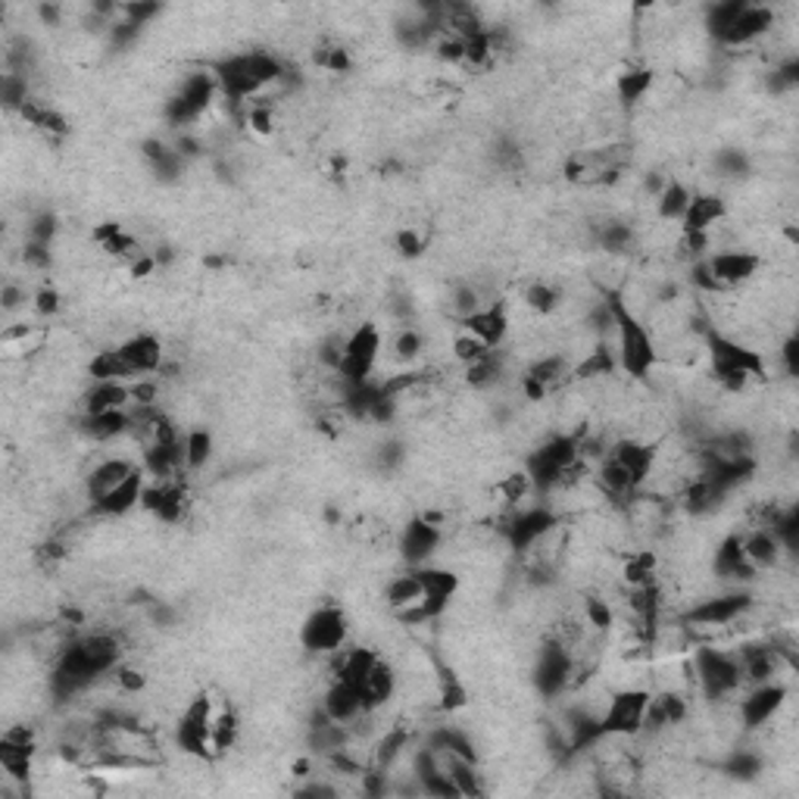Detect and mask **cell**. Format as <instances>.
Returning <instances> with one entry per match:
<instances>
[{"mask_svg": "<svg viewBox=\"0 0 799 799\" xmlns=\"http://www.w3.org/2000/svg\"><path fill=\"white\" fill-rule=\"evenodd\" d=\"M613 300V316H615V334H613V350L615 359H618V372L631 381H647V375L657 369L659 356L657 344H653V334L643 326V319H637L635 312L621 307V300L615 294H606Z\"/></svg>", "mask_w": 799, "mask_h": 799, "instance_id": "1", "label": "cell"}, {"mask_svg": "<svg viewBox=\"0 0 799 799\" xmlns=\"http://www.w3.org/2000/svg\"><path fill=\"white\" fill-rule=\"evenodd\" d=\"M350 621L338 603H322L304 618L300 625V647L312 657H331L347 647Z\"/></svg>", "mask_w": 799, "mask_h": 799, "instance_id": "2", "label": "cell"}, {"mask_svg": "<svg viewBox=\"0 0 799 799\" xmlns=\"http://www.w3.org/2000/svg\"><path fill=\"white\" fill-rule=\"evenodd\" d=\"M385 353V338L375 322H363L350 331L344 341V359H341V381L344 385H363L378 372V359Z\"/></svg>", "mask_w": 799, "mask_h": 799, "instance_id": "3", "label": "cell"}, {"mask_svg": "<svg viewBox=\"0 0 799 799\" xmlns=\"http://www.w3.org/2000/svg\"><path fill=\"white\" fill-rule=\"evenodd\" d=\"M447 544V532L441 522H431L429 515H412L410 522L400 525V537H397V553L407 569H419L437 562L441 547Z\"/></svg>", "mask_w": 799, "mask_h": 799, "instance_id": "4", "label": "cell"}, {"mask_svg": "<svg viewBox=\"0 0 799 799\" xmlns=\"http://www.w3.org/2000/svg\"><path fill=\"white\" fill-rule=\"evenodd\" d=\"M650 694L653 690H647V687H618V690H613L606 709H603V718H600L603 734L637 738L640 728H643V712H647Z\"/></svg>", "mask_w": 799, "mask_h": 799, "instance_id": "5", "label": "cell"}, {"mask_svg": "<svg viewBox=\"0 0 799 799\" xmlns=\"http://www.w3.org/2000/svg\"><path fill=\"white\" fill-rule=\"evenodd\" d=\"M709 263V272L716 278V285L724 290V294H738L740 287L753 285L762 269H765V260L758 256L756 250H746V247H734V250H716L706 256Z\"/></svg>", "mask_w": 799, "mask_h": 799, "instance_id": "6", "label": "cell"}, {"mask_svg": "<svg viewBox=\"0 0 799 799\" xmlns=\"http://www.w3.org/2000/svg\"><path fill=\"white\" fill-rule=\"evenodd\" d=\"M790 699V687L780 681H768V684H756L746 687L738 697V718L746 734H753L758 728H765L772 718L784 709V703Z\"/></svg>", "mask_w": 799, "mask_h": 799, "instance_id": "7", "label": "cell"}, {"mask_svg": "<svg viewBox=\"0 0 799 799\" xmlns=\"http://www.w3.org/2000/svg\"><path fill=\"white\" fill-rule=\"evenodd\" d=\"M141 471V463L128 459V456H106L101 453V459L82 475V491L88 496V503H101L106 493H113L119 484H125L132 475ZM91 513V510H88Z\"/></svg>", "mask_w": 799, "mask_h": 799, "instance_id": "8", "label": "cell"}, {"mask_svg": "<svg viewBox=\"0 0 799 799\" xmlns=\"http://www.w3.org/2000/svg\"><path fill=\"white\" fill-rule=\"evenodd\" d=\"M119 353L128 363V369L135 378H147V375H160L165 366V347L163 341L150 331H132L119 344Z\"/></svg>", "mask_w": 799, "mask_h": 799, "instance_id": "9", "label": "cell"}, {"mask_svg": "<svg viewBox=\"0 0 799 799\" xmlns=\"http://www.w3.org/2000/svg\"><path fill=\"white\" fill-rule=\"evenodd\" d=\"M400 690V675L393 669V662L381 657L375 662L369 675L363 677L359 684V697H363V706L366 712H381V709H390L393 706V697Z\"/></svg>", "mask_w": 799, "mask_h": 799, "instance_id": "10", "label": "cell"}, {"mask_svg": "<svg viewBox=\"0 0 799 799\" xmlns=\"http://www.w3.org/2000/svg\"><path fill=\"white\" fill-rule=\"evenodd\" d=\"M653 84H657L653 66H647V62H631V66H625V69L618 72V79H615V103H618L625 113H635L637 106L650 98Z\"/></svg>", "mask_w": 799, "mask_h": 799, "instance_id": "11", "label": "cell"}, {"mask_svg": "<svg viewBox=\"0 0 799 799\" xmlns=\"http://www.w3.org/2000/svg\"><path fill=\"white\" fill-rule=\"evenodd\" d=\"M728 219V201L718 191H694L690 206L681 219V231H712L718 222Z\"/></svg>", "mask_w": 799, "mask_h": 799, "instance_id": "12", "label": "cell"}, {"mask_svg": "<svg viewBox=\"0 0 799 799\" xmlns=\"http://www.w3.org/2000/svg\"><path fill=\"white\" fill-rule=\"evenodd\" d=\"M319 706L326 709V716L338 724H353L356 718L366 712L363 706V697H359V687L356 684H347V681H334L331 677L326 694L319 699Z\"/></svg>", "mask_w": 799, "mask_h": 799, "instance_id": "13", "label": "cell"}, {"mask_svg": "<svg viewBox=\"0 0 799 799\" xmlns=\"http://www.w3.org/2000/svg\"><path fill=\"white\" fill-rule=\"evenodd\" d=\"M144 484H147V475L144 469L138 475H132L125 484H119L113 493H106L101 503L91 506V515L94 518H125L128 513L141 510V496H144Z\"/></svg>", "mask_w": 799, "mask_h": 799, "instance_id": "14", "label": "cell"}, {"mask_svg": "<svg viewBox=\"0 0 799 799\" xmlns=\"http://www.w3.org/2000/svg\"><path fill=\"white\" fill-rule=\"evenodd\" d=\"M132 407V388L128 381H91L82 390V412L79 415H94V412H116Z\"/></svg>", "mask_w": 799, "mask_h": 799, "instance_id": "15", "label": "cell"}, {"mask_svg": "<svg viewBox=\"0 0 799 799\" xmlns=\"http://www.w3.org/2000/svg\"><path fill=\"white\" fill-rule=\"evenodd\" d=\"M422 600H425V587H422L415 569L393 574L388 584H385V606H388V613H400V609L415 606Z\"/></svg>", "mask_w": 799, "mask_h": 799, "instance_id": "16", "label": "cell"}, {"mask_svg": "<svg viewBox=\"0 0 799 799\" xmlns=\"http://www.w3.org/2000/svg\"><path fill=\"white\" fill-rule=\"evenodd\" d=\"M690 197H694V191H690L687 182L669 179V185L662 187V194H659L657 204H653V216H657L659 222L675 226V222L684 219V213H687V206H690Z\"/></svg>", "mask_w": 799, "mask_h": 799, "instance_id": "17", "label": "cell"}, {"mask_svg": "<svg viewBox=\"0 0 799 799\" xmlns=\"http://www.w3.org/2000/svg\"><path fill=\"white\" fill-rule=\"evenodd\" d=\"M185 456H187V471H204L213 456H216V444H213V434L206 429H191L185 437Z\"/></svg>", "mask_w": 799, "mask_h": 799, "instance_id": "18", "label": "cell"}, {"mask_svg": "<svg viewBox=\"0 0 799 799\" xmlns=\"http://www.w3.org/2000/svg\"><path fill=\"white\" fill-rule=\"evenodd\" d=\"M32 297L35 294H28V287L16 282V278H7L3 287H0V309L7 312V316H13V312H20V309L32 307Z\"/></svg>", "mask_w": 799, "mask_h": 799, "instance_id": "19", "label": "cell"}, {"mask_svg": "<svg viewBox=\"0 0 799 799\" xmlns=\"http://www.w3.org/2000/svg\"><path fill=\"white\" fill-rule=\"evenodd\" d=\"M60 309H62V294L57 287L42 285L35 290V297H32V312H35L38 319H50V316H57Z\"/></svg>", "mask_w": 799, "mask_h": 799, "instance_id": "20", "label": "cell"}, {"mask_svg": "<svg viewBox=\"0 0 799 799\" xmlns=\"http://www.w3.org/2000/svg\"><path fill=\"white\" fill-rule=\"evenodd\" d=\"M163 10H165L163 3H119V13H123L125 20L141 25V28H147V25L157 20Z\"/></svg>", "mask_w": 799, "mask_h": 799, "instance_id": "21", "label": "cell"}]
</instances>
